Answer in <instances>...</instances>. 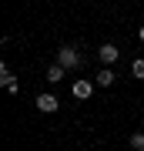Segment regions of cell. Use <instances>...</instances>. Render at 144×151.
<instances>
[{"label": "cell", "instance_id": "5b68a950", "mask_svg": "<svg viewBox=\"0 0 144 151\" xmlns=\"http://www.w3.org/2000/svg\"><path fill=\"white\" fill-rule=\"evenodd\" d=\"M114 81H117V74H114L111 67H101V70H97V77H94V84H97V87H111Z\"/></svg>", "mask_w": 144, "mask_h": 151}, {"label": "cell", "instance_id": "7a4b0ae2", "mask_svg": "<svg viewBox=\"0 0 144 151\" xmlns=\"http://www.w3.org/2000/svg\"><path fill=\"white\" fill-rule=\"evenodd\" d=\"M94 87H97V84L91 81V77H77V81L70 84V94H74L77 101H87V97L94 94Z\"/></svg>", "mask_w": 144, "mask_h": 151}, {"label": "cell", "instance_id": "277c9868", "mask_svg": "<svg viewBox=\"0 0 144 151\" xmlns=\"http://www.w3.org/2000/svg\"><path fill=\"white\" fill-rule=\"evenodd\" d=\"M34 104H37V111H40V114H54V111L60 108L57 94H37V101H34Z\"/></svg>", "mask_w": 144, "mask_h": 151}, {"label": "cell", "instance_id": "30bf717a", "mask_svg": "<svg viewBox=\"0 0 144 151\" xmlns=\"http://www.w3.org/2000/svg\"><path fill=\"white\" fill-rule=\"evenodd\" d=\"M138 37H141V44H144V24H141V30H138Z\"/></svg>", "mask_w": 144, "mask_h": 151}, {"label": "cell", "instance_id": "8992f818", "mask_svg": "<svg viewBox=\"0 0 144 151\" xmlns=\"http://www.w3.org/2000/svg\"><path fill=\"white\" fill-rule=\"evenodd\" d=\"M64 77H67V67H60L57 60H54V64L47 67V84H60Z\"/></svg>", "mask_w": 144, "mask_h": 151}, {"label": "cell", "instance_id": "3957f363", "mask_svg": "<svg viewBox=\"0 0 144 151\" xmlns=\"http://www.w3.org/2000/svg\"><path fill=\"white\" fill-rule=\"evenodd\" d=\"M121 57V50H117V44H101V47H97V60H101L104 67H111L114 60Z\"/></svg>", "mask_w": 144, "mask_h": 151}, {"label": "cell", "instance_id": "52a82bcc", "mask_svg": "<svg viewBox=\"0 0 144 151\" xmlns=\"http://www.w3.org/2000/svg\"><path fill=\"white\" fill-rule=\"evenodd\" d=\"M0 84H4V87H10V84H17V77H14V70L7 67V64H0Z\"/></svg>", "mask_w": 144, "mask_h": 151}, {"label": "cell", "instance_id": "9c48e42d", "mask_svg": "<svg viewBox=\"0 0 144 151\" xmlns=\"http://www.w3.org/2000/svg\"><path fill=\"white\" fill-rule=\"evenodd\" d=\"M128 145H131V151H144V131H134Z\"/></svg>", "mask_w": 144, "mask_h": 151}, {"label": "cell", "instance_id": "ba28073f", "mask_svg": "<svg viewBox=\"0 0 144 151\" xmlns=\"http://www.w3.org/2000/svg\"><path fill=\"white\" fill-rule=\"evenodd\" d=\"M131 77H134V81H144V57H138L131 64Z\"/></svg>", "mask_w": 144, "mask_h": 151}, {"label": "cell", "instance_id": "6da1fadb", "mask_svg": "<svg viewBox=\"0 0 144 151\" xmlns=\"http://www.w3.org/2000/svg\"><path fill=\"white\" fill-rule=\"evenodd\" d=\"M57 64L60 67H67V70H77L84 60H80V54H77V47H70V44H64V47H57Z\"/></svg>", "mask_w": 144, "mask_h": 151}]
</instances>
